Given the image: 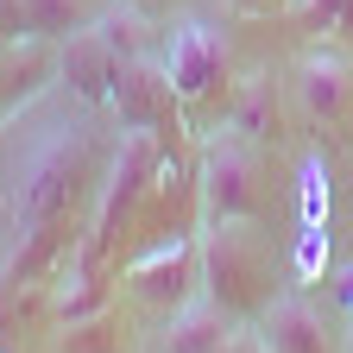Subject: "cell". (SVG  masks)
<instances>
[{"label": "cell", "mask_w": 353, "mask_h": 353, "mask_svg": "<svg viewBox=\"0 0 353 353\" xmlns=\"http://www.w3.org/2000/svg\"><path fill=\"white\" fill-rule=\"evenodd\" d=\"M101 126L82 120V114H57L32 132V145L19 152L13 164V202H7V221H13V259H7V278L26 284L38 272L63 265L70 252V214L82 208L88 190L101 170Z\"/></svg>", "instance_id": "6da1fadb"}, {"label": "cell", "mask_w": 353, "mask_h": 353, "mask_svg": "<svg viewBox=\"0 0 353 353\" xmlns=\"http://www.w3.org/2000/svg\"><path fill=\"white\" fill-rule=\"evenodd\" d=\"M202 290L228 309L234 322H259L272 303V252L259 240V221H208L202 240Z\"/></svg>", "instance_id": "7a4b0ae2"}, {"label": "cell", "mask_w": 353, "mask_h": 353, "mask_svg": "<svg viewBox=\"0 0 353 353\" xmlns=\"http://www.w3.org/2000/svg\"><path fill=\"white\" fill-rule=\"evenodd\" d=\"M158 164H164V139H152V132H120L114 139V152L101 164V190H95V221H88V240H82V252L95 265H108V252L139 221Z\"/></svg>", "instance_id": "3957f363"}, {"label": "cell", "mask_w": 353, "mask_h": 353, "mask_svg": "<svg viewBox=\"0 0 353 353\" xmlns=\"http://www.w3.org/2000/svg\"><path fill=\"white\" fill-rule=\"evenodd\" d=\"M196 196H202V228L208 221H259L265 208V158L252 139L214 126L196 158Z\"/></svg>", "instance_id": "277c9868"}, {"label": "cell", "mask_w": 353, "mask_h": 353, "mask_svg": "<svg viewBox=\"0 0 353 353\" xmlns=\"http://www.w3.org/2000/svg\"><path fill=\"white\" fill-rule=\"evenodd\" d=\"M120 284H126V296L139 303V309L170 316V309H183V303L202 290V252H196L190 234H164V240H152L145 252L126 259Z\"/></svg>", "instance_id": "5b68a950"}, {"label": "cell", "mask_w": 353, "mask_h": 353, "mask_svg": "<svg viewBox=\"0 0 353 353\" xmlns=\"http://www.w3.org/2000/svg\"><path fill=\"white\" fill-rule=\"evenodd\" d=\"M108 114H114L120 132L176 139V132H183V95L170 88L164 57H132V63H120V76L108 88Z\"/></svg>", "instance_id": "8992f818"}, {"label": "cell", "mask_w": 353, "mask_h": 353, "mask_svg": "<svg viewBox=\"0 0 353 353\" xmlns=\"http://www.w3.org/2000/svg\"><path fill=\"white\" fill-rule=\"evenodd\" d=\"M164 70H170V88L183 95V108H208L228 82V38L202 19H183L164 44Z\"/></svg>", "instance_id": "52a82bcc"}, {"label": "cell", "mask_w": 353, "mask_h": 353, "mask_svg": "<svg viewBox=\"0 0 353 353\" xmlns=\"http://www.w3.org/2000/svg\"><path fill=\"white\" fill-rule=\"evenodd\" d=\"M114 76H120V57L108 51V38H101L95 26L57 38V88H70L76 108H108Z\"/></svg>", "instance_id": "ba28073f"}, {"label": "cell", "mask_w": 353, "mask_h": 353, "mask_svg": "<svg viewBox=\"0 0 353 353\" xmlns=\"http://www.w3.org/2000/svg\"><path fill=\"white\" fill-rule=\"evenodd\" d=\"M296 101L309 120H322V126H347L353 114V70L341 51H309L296 63Z\"/></svg>", "instance_id": "9c48e42d"}, {"label": "cell", "mask_w": 353, "mask_h": 353, "mask_svg": "<svg viewBox=\"0 0 353 353\" xmlns=\"http://www.w3.org/2000/svg\"><path fill=\"white\" fill-rule=\"evenodd\" d=\"M259 334L272 353H334V334L309 296H272L259 316Z\"/></svg>", "instance_id": "30bf717a"}, {"label": "cell", "mask_w": 353, "mask_h": 353, "mask_svg": "<svg viewBox=\"0 0 353 353\" xmlns=\"http://www.w3.org/2000/svg\"><path fill=\"white\" fill-rule=\"evenodd\" d=\"M234 334V316L221 309L208 290H196L183 309L164 316V334H158V353H221Z\"/></svg>", "instance_id": "8fae6325"}, {"label": "cell", "mask_w": 353, "mask_h": 353, "mask_svg": "<svg viewBox=\"0 0 353 353\" xmlns=\"http://www.w3.org/2000/svg\"><path fill=\"white\" fill-rule=\"evenodd\" d=\"M44 82H57V51H51V38H26V44H13V51L0 57V126L19 120Z\"/></svg>", "instance_id": "7c38bea8"}, {"label": "cell", "mask_w": 353, "mask_h": 353, "mask_svg": "<svg viewBox=\"0 0 353 353\" xmlns=\"http://www.w3.org/2000/svg\"><path fill=\"white\" fill-rule=\"evenodd\" d=\"M221 126L228 132H240V139H252V145H272L278 139V76H246L240 88H234V101H228V114H221Z\"/></svg>", "instance_id": "4fadbf2b"}, {"label": "cell", "mask_w": 353, "mask_h": 353, "mask_svg": "<svg viewBox=\"0 0 353 353\" xmlns=\"http://www.w3.org/2000/svg\"><path fill=\"white\" fill-rule=\"evenodd\" d=\"M95 19V0H13V32L26 38H70Z\"/></svg>", "instance_id": "5bb4252c"}, {"label": "cell", "mask_w": 353, "mask_h": 353, "mask_svg": "<svg viewBox=\"0 0 353 353\" xmlns=\"http://www.w3.org/2000/svg\"><path fill=\"white\" fill-rule=\"evenodd\" d=\"M88 26H95V32L108 38V51H114L120 63H132V57H152V26H145L139 13H132V7H101Z\"/></svg>", "instance_id": "9a60e30c"}, {"label": "cell", "mask_w": 353, "mask_h": 353, "mask_svg": "<svg viewBox=\"0 0 353 353\" xmlns=\"http://www.w3.org/2000/svg\"><path fill=\"white\" fill-rule=\"evenodd\" d=\"M120 347H126V334H120L114 309H101V316H88V322H70L63 341H57V353H120Z\"/></svg>", "instance_id": "2e32d148"}, {"label": "cell", "mask_w": 353, "mask_h": 353, "mask_svg": "<svg viewBox=\"0 0 353 353\" xmlns=\"http://www.w3.org/2000/svg\"><path fill=\"white\" fill-rule=\"evenodd\" d=\"M303 221L328 228V164L322 158H303Z\"/></svg>", "instance_id": "e0dca14e"}, {"label": "cell", "mask_w": 353, "mask_h": 353, "mask_svg": "<svg viewBox=\"0 0 353 353\" xmlns=\"http://www.w3.org/2000/svg\"><path fill=\"white\" fill-rule=\"evenodd\" d=\"M322 265H328V228H309L303 221V234H296V278H322Z\"/></svg>", "instance_id": "ac0fdd59"}, {"label": "cell", "mask_w": 353, "mask_h": 353, "mask_svg": "<svg viewBox=\"0 0 353 353\" xmlns=\"http://www.w3.org/2000/svg\"><path fill=\"white\" fill-rule=\"evenodd\" d=\"M341 7H347V0H290V19L303 26V32H334V19H341Z\"/></svg>", "instance_id": "d6986e66"}, {"label": "cell", "mask_w": 353, "mask_h": 353, "mask_svg": "<svg viewBox=\"0 0 353 353\" xmlns=\"http://www.w3.org/2000/svg\"><path fill=\"white\" fill-rule=\"evenodd\" d=\"M221 353H272V347H265V334H259V322H252V328H234Z\"/></svg>", "instance_id": "ffe728a7"}, {"label": "cell", "mask_w": 353, "mask_h": 353, "mask_svg": "<svg viewBox=\"0 0 353 353\" xmlns=\"http://www.w3.org/2000/svg\"><path fill=\"white\" fill-rule=\"evenodd\" d=\"M328 44H341V51H353V0L341 7V19H334V32H328Z\"/></svg>", "instance_id": "44dd1931"}, {"label": "cell", "mask_w": 353, "mask_h": 353, "mask_svg": "<svg viewBox=\"0 0 353 353\" xmlns=\"http://www.w3.org/2000/svg\"><path fill=\"white\" fill-rule=\"evenodd\" d=\"M234 7H240V13H278L284 0H234Z\"/></svg>", "instance_id": "7402d4cb"}, {"label": "cell", "mask_w": 353, "mask_h": 353, "mask_svg": "<svg viewBox=\"0 0 353 353\" xmlns=\"http://www.w3.org/2000/svg\"><path fill=\"white\" fill-rule=\"evenodd\" d=\"M347 353H353V328H347Z\"/></svg>", "instance_id": "603a6c76"}]
</instances>
